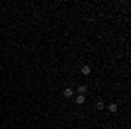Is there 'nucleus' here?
Masks as SVG:
<instances>
[{"label": "nucleus", "mask_w": 131, "mask_h": 129, "mask_svg": "<svg viewBox=\"0 0 131 129\" xmlns=\"http://www.w3.org/2000/svg\"><path fill=\"white\" fill-rule=\"evenodd\" d=\"M117 110H119V105H117V103H110V105H108V112H110V113H115Z\"/></svg>", "instance_id": "1"}, {"label": "nucleus", "mask_w": 131, "mask_h": 129, "mask_svg": "<svg viewBox=\"0 0 131 129\" xmlns=\"http://www.w3.org/2000/svg\"><path fill=\"white\" fill-rule=\"evenodd\" d=\"M81 72H82V75H89L91 73V66L89 65H84V66L81 68Z\"/></svg>", "instance_id": "2"}, {"label": "nucleus", "mask_w": 131, "mask_h": 129, "mask_svg": "<svg viewBox=\"0 0 131 129\" xmlns=\"http://www.w3.org/2000/svg\"><path fill=\"white\" fill-rule=\"evenodd\" d=\"M84 101H86V96H82V94H77V98H75V103H77V105H82Z\"/></svg>", "instance_id": "3"}, {"label": "nucleus", "mask_w": 131, "mask_h": 129, "mask_svg": "<svg viewBox=\"0 0 131 129\" xmlns=\"http://www.w3.org/2000/svg\"><path fill=\"white\" fill-rule=\"evenodd\" d=\"M86 91H88V87H86V86H79V89H77V92L84 96V94H86Z\"/></svg>", "instance_id": "4"}, {"label": "nucleus", "mask_w": 131, "mask_h": 129, "mask_svg": "<svg viewBox=\"0 0 131 129\" xmlns=\"http://www.w3.org/2000/svg\"><path fill=\"white\" fill-rule=\"evenodd\" d=\"M63 94H65L67 98H70L72 94H73V91H72V89H65V91H63Z\"/></svg>", "instance_id": "5"}, {"label": "nucleus", "mask_w": 131, "mask_h": 129, "mask_svg": "<svg viewBox=\"0 0 131 129\" xmlns=\"http://www.w3.org/2000/svg\"><path fill=\"white\" fill-rule=\"evenodd\" d=\"M96 108H98V110H103V108H105V103H103V101H98V103H96Z\"/></svg>", "instance_id": "6"}, {"label": "nucleus", "mask_w": 131, "mask_h": 129, "mask_svg": "<svg viewBox=\"0 0 131 129\" xmlns=\"http://www.w3.org/2000/svg\"><path fill=\"white\" fill-rule=\"evenodd\" d=\"M77 129H81V127H77Z\"/></svg>", "instance_id": "7"}]
</instances>
